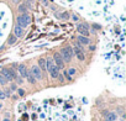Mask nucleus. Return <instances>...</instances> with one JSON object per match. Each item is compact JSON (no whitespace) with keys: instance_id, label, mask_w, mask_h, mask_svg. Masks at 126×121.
<instances>
[{"instance_id":"obj_1","label":"nucleus","mask_w":126,"mask_h":121,"mask_svg":"<svg viewBox=\"0 0 126 121\" xmlns=\"http://www.w3.org/2000/svg\"><path fill=\"white\" fill-rule=\"evenodd\" d=\"M59 1L67 5L77 6L78 10L93 16H99L107 14L119 1L124 0H59Z\"/></svg>"},{"instance_id":"obj_2","label":"nucleus","mask_w":126,"mask_h":121,"mask_svg":"<svg viewBox=\"0 0 126 121\" xmlns=\"http://www.w3.org/2000/svg\"><path fill=\"white\" fill-rule=\"evenodd\" d=\"M59 54H61V57L63 58L64 62H70L72 57L74 56V52H73V48H72L70 46H67L66 48H63V50L61 51Z\"/></svg>"},{"instance_id":"obj_3","label":"nucleus","mask_w":126,"mask_h":121,"mask_svg":"<svg viewBox=\"0 0 126 121\" xmlns=\"http://www.w3.org/2000/svg\"><path fill=\"white\" fill-rule=\"evenodd\" d=\"M30 21H31V19L27 15V12H24V14L17 16V26H20L21 29L27 27V25L30 24Z\"/></svg>"},{"instance_id":"obj_4","label":"nucleus","mask_w":126,"mask_h":121,"mask_svg":"<svg viewBox=\"0 0 126 121\" xmlns=\"http://www.w3.org/2000/svg\"><path fill=\"white\" fill-rule=\"evenodd\" d=\"M53 60H55V64L57 66L58 69H63L64 68V60H63V58L61 57L59 53H55V56H53Z\"/></svg>"},{"instance_id":"obj_5","label":"nucleus","mask_w":126,"mask_h":121,"mask_svg":"<svg viewBox=\"0 0 126 121\" xmlns=\"http://www.w3.org/2000/svg\"><path fill=\"white\" fill-rule=\"evenodd\" d=\"M73 52H74V54L77 56V58H78L79 60H84V59H85V56H84V52H83V50H82V47H80V43H77V45H76Z\"/></svg>"},{"instance_id":"obj_6","label":"nucleus","mask_w":126,"mask_h":121,"mask_svg":"<svg viewBox=\"0 0 126 121\" xmlns=\"http://www.w3.org/2000/svg\"><path fill=\"white\" fill-rule=\"evenodd\" d=\"M30 72H31V74L35 77V79H36V80H37V79H39V80H40V79H42V71L39 68V66H32Z\"/></svg>"},{"instance_id":"obj_7","label":"nucleus","mask_w":126,"mask_h":121,"mask_svg":"<svg viewBox=\"0 0 126 121\" xmlns=\"http://www.w3.org/2000/svg\"><path fill=\"white\" fill-rule=\"evenodd\" d=\"M77 31H78L82 36H85V37H88V35H89V27H88L87 24H79V25L77 26Z\"/></svg>"},{"instance_id":"obj_8","label":"nucleus","mask_w":126,"mask_h":121,"mask_svg":"<svg viewBox=\"0 0 126 121\" xmlns=\"http://www.w3.org/2000/svg\"><path fill=\"white\" fill-rule=\"evenodd\" d=\"M47 71L49 72V74H51V77H52V78H57V77L59 75V69L57 68V66H56V64L51 66Z\"/></svg>"},{"instance_id":"obj_9","label":"nucleus","mask_w":126,"mask_h":121,"mask_svg":"<svg viewBox=\"0 0 126 121\" xmlns=\"http://www.w3.org/2000/svg\"><path fill=\"white\" fill-rule=\"evenodd\" d=\"M0 74H1V75L5 78V80H8V82H11V80H12V77H11V74H10V72H9V68H4V69H1Z\"/></svg>"},{"instance_id":"obj_10","label":"nucleus","mask_w":126,"mask_h":121,"mask_svg":"<svg viewBox=\"0 0 126 121\" xmlns=\"http://www.w3.org/2000/svg\"><path fill=\"white\" fill-rule=\"evenodd\" d=\"M77 40H78V43H80V45H89V43H90L89 38L85 37V36H82V35H79L77 37Z\"/></svg>"},{"instance_id":"obj_11","label":"nucleus","mask_w":126,"mask_h":121,"mask_svg":"<svg viewBox=\"0 0 126 121\" xmlns=\"http://www.w3.org/2000/svg\"><path fill=\"white\" fill-rule=\"evenodd\" d=\"M17 69H19V73L22 78H26V74H27V68L25 64H20L19 67H17Z\"/></svg>"},{"instance_id":"obj_12","label":"nucleus","mask_w":126,"mask_h":121,"mask_svg":"<svg viewBox=\"0 0 126 121\" xmlns=\"http://www.w3.org/2000/svg\"><path fill=\"white\" fill-rule=\"evenodd\" d=\"M14 32H15V37H21L24 35V30L20 26H16L15 30H14Z\"/></svg>"},{"instance_id":"obj_13","label":"nucleus","mask_w":126,"mask_h":121,"mask_svg":"<svg viewBox=\"0 0 126 121\" xmlns=\"http://www.w3.org/2000/svg\"><path fill=\"white\" fill-rule=\"evenodd\" d=\"M117 115L115 112H107L106 114V121H115Z\"/></svg>"},{"instance_id":"obj_14","label":"nucleus","mask_w":126,"mask_h":121,"mask_svg":"<svg viewBox=\"0 0 126 121\" xmlns=\"http://www.w3.org/2000/svg\"><path fill=\"white\" fill-rule=\"evenodd\" d=\"M39 68H40L41 71H47V69H46V59H43V58H40V59H39Z\"/></svg>"},{"instance_id":"obj_15","label":"nucleus","mask_w":126,"mask_h":121,"mask_svg":"<svg viewBox=\"0 0 126 121\" xmlns=\"http://www.w3.org/2000/svg\"><path fill=\"white\" fill-rule=\"evenodd\" d=\"M26 78H27V80H29V83H31V84H35V83H36V79H35V77H33V75L31 74V72H29V71H27Z\"/></svg>"},{"instance_id":"obj_16","label":"nucleus","mask_w":126,"mask_h":121,"mask_svg":"<svg viewBox=\"0 0 126 121\" xmlns=\"http://www.w3.org/2000/svg\"><path fill=\"white\" fill-rule=\"evenodd\" d=\"M19 11H20L21 14L26 12V5H25V4H21V5L19 6Z\"/></svg>"},{"instance_id":"obj_17","label":"nucleus","mask_w":126,"mask_h":121,"mask_svg":"<svg viewBox=\"0 0 126 121\" xmlns=\"http://www.w3.org/2000/svg\"><path fill=\"white\" fill-rule=\"evenodd\" d=\"M16 40H17V37H15V36H10V38H9V43H10V45L15 43Z\"/></svg>"},{"instance_id":"obj_18","label":"nucleus","mask_w":126,"mask_h":121,"mask_svg":"<svg viewBox=\"0 0 126 121\" xmlns=\"http://www.w3.org/2000/svg\"><path fill=\"white\" fill-rule=\"evenodd\" d=\"M6 83V80H5V78L1 75V74H0V85H4Z\"/></svg>"},{"instance_id":"obj_19","label":"nucleus","mask_w":126,"mask_h":121,"mask_svg":"<svg viewBox=\"0 0 126 121\" xmlns=\"http://www.w3.org/2000/svg\"><path fill=\"white\" fill-rule=\"evenodd\" d=\"M68 74H69V75H74V74H76V69H74V68H70V69L68 71Z\"/></svg>"},{"instance_id":"obj_20","label":"nucleus","mask_w":126,"mask_h":121,"mask_svg":"<svg viewBox=\"0 0 126 121\" xmlns=\"http://www.w3.org/2000/svg\"><path fill=\"white\" fill-rule=\"evenodd\" d=\"M17 93H19L20 96H24V95H25V90H22V89H19V90H17Z\"/></svg>"},{"instance_id":"obj_21","label":"nucleus","mask_w":126,"mask_h":121,"mask_svg":"<svg viewBox=\"0 0 126 121\" xmlns=\"http://www.w3.org/2000/svg\"><path fill=\"white\" fill-rule=\"evenodd\" d=\"M5 96H6V94L4 91H0V99H5Z\"/></svg>"},{"instance_id":"obj_22","label":"nucleus","mask_w":126,"mask_h":121,"mask_svg":"<svg viewBox=\"0 0 126 121\" xmlns=\"http://www.w3.org/2000/svg\"><path fill=\"white\" fill-rule=\"evenodd\" d=\"M64 77H66V78H67L68 80H70V79H72V78H70V75H69V74H68L67 72H64Z\"/></svg>"},{"instance_id":"obj_23","label":"nucleus","mask_w":126,"mask_h":121,"mask_svg":"<svg viewBox=\"0 0 126 121\" xmlns=\"http://www.w3.org/2000/svg\"><path fill=\"white\" fill-rule=\"evenodd\" d=\"M62 19H68V14H67V12L62 14Z\"/></svg>"},{"instance_id":"obj_24","label":"nucleus","mask_w":126,"mask_h":121,"mask_svg":"<svg viewBox=\"0 0 126 121\" xmlns=\"http://www.w3.org/2000/svg\"><path fill=\"white\" fill-rule=\"evenodd\" d=\"M73 20H74V21H77V20H78V16H77V15H73Z\"/></svg>"},{"instance_id":"obj_25","label":"nucleus","mask_w":126,"mask_h":121,"mask_svg":"<svg viewBox=\"0 0 126 121\" xmlns=\"http://www.w3.org/2000/svg\"><path fill=\"white\" fill-rule=\"evenodd\" d=\"M14 1H15V3H17V1H19V0H14Z\"/></svg>"},{"instance_id":"obj_26","label":"nucleus","mask_w":126,"mask_h":121,"mask_svg":"<svg viewBox=\"0 0 126 121\" xmlns=\"http://www.w3.org/2000/svg\"><path fill=\"white\" fill-rule=\"evenodd\" d=\"M4 121H9V120H8V119H5V120H4Z\"/></svg>"}]
</instances>
